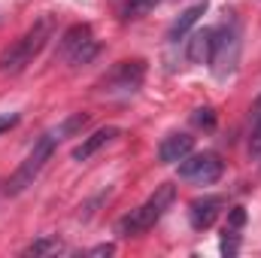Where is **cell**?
<instances>
[{
  "instance_id": "6da1fadb",
  "label": "cell",
  "mask_w": 261,
  "mask_h": 258,
  "mask_svg": "<svg viewBox=\"0 0 261 258\" xmlns=\"http://www.w3.org/2000/svg\"><path fill=\"white\" fill-rule=\"evenodd\" d=\"M52 31H55V21H52L49 15L40 18V21H34V24H31L15 43H9V46L0 52V73H6V76H18L24 67L46 49V43L52 40Z\"/></svg>"
},
{
  "instance_id": "7a4b0ae2",
  "label": "cell",
  "mask_w": 261,
  "mask_h": 258,
  "mask_svg": "<svg viewBox=\"0 0 261 258\" xmlns=\"http://www.w3.org/2000/svg\"><path fill=\"white\" fill-rule=\"evenodd\" d=\"M173 197H176V189H173V186L155 189V194H152L143 207H137L130 216H125V219L119 222V234H122V237H134V234H143V231L155 228V222L170 210Z\"/></svg>"
},
{
  "instance_id": "3957f363",
  "label": "cell",
  "mask_w": 261,
  "mask_h": 258,
  "mask_svg": "<svg viewBox=\"0 0 261 258\" xmlns=\"http://www.w3.org/2000/svg\"><path fill=\"white\" fill-rule=\"evenodd\" d=\"M55 146H58V137H55V131L52 134H43L37 143H34V149H31V155L18 164V170L6 179V194H21L28 186H34V179L40 176V170L46 167V161L52 158V152H55Z\"/></svg>"
},
{
  "instance_id": "277c9868",
  "label": "cell",
  "mask_w": 261,
  "mask_h": 258,
  "mask_svg": "<svg viewBox=\"0 0 261 258\" xmlns=\"http://www.w3.org/2000/svg\"><path fill=\"white\" fill-rule=\"evenodd\" d=\"M240 61V31L237 24H225L219 31H213V49H210V67L219 79H228Z\"/></svg>"
},
{
  "instance_id": "5b68a950",
  "label": "cell",
  "mask_w": 261,
  "mask_h": 258,
  "mask_svg": "<svg viewBox=\"0 0 261 258\" xmlns=\"http://www.w3.org/2000/svg\"><path fill=\"white\" fill-rule=\"evenodd\" d=\"M58 55L70 61V64H88L94 55H97V40H94V31L88 24H73L67 28L61 43H58Z\"/></svg>"
},
{
  "instance_id": "8992f818",
  "label": "cell",
  "mask_w": 261,
  "mask_h": 258,
  "mask_svg": "<svg viewBox=\"0 0 261 258\" xmlns=\"http://www.w3.org/2000/svg\"><path fill=\"white\" fill-rule=\"evenodd\" d=\"M222 173H225V161L216 152H197L179 161V176L197 186H213L216 179H222Z\"/></svg>"
},
{
  "instance_id": "52a82bcc",
  "label": "cell",
  "mask_w": 261,
  "mask_h": 258,
  "mask_svg": "<svg viewBox=\"0 0 261 258\" xmlns=\"http://www.w3.org/2000/svg\"><path fill=\"white\" fill-rule=\"evenodd\" d=\"M143 76H146V64L140 58L119 61V64L100 79V91H107V94H134L143 85Z\"/></svg>"
},
{
  "instance_id": "ba28073f",
  "label": "cell",
  "mask_w": 261,
  "mask_h": 258,
  "mask_svg": "<svg viewBox=\"0 0 261 258\" xmlns=\"http://www.w3.org/2000/svg\"><path fill=\"white\" fill-rule=\"evenodd\" d=\"M222 207H225L222 197H197V200H192V203H189V222H192V228H195V231L210 228V225L219 219Z\"/></svg>"
},
{
  "instance_id": "9c48e42d",
  "label": "cell",
  "mask_w": 261,
  "mask_h": 258,
  "mask_svg": "<svg viewBox=\"0 0 261 258\" xmlns=\"http://www.w3.org/2000/svg\"><path fill=\"white\" fill-rule=\"evenodd\" d=\"M195 149V137L189 134H167L158 146V161L161 164H179L186 155H192Z\"/></svg>"
},
{
  "instance_id": "30bf717a",
  "label": "cell",
  "mask_w": 261,
  "mask_h": 258,
  "mask_svg": "<svg viewBox=\"0 0 261 258\" xmlns=\"http://www.w3.org/2000/svg\"><path fill=\"white\" fill-rule=\"evenodd\" d=\"M119 137V128H113V125H107V128H100V131H94L91 137H85L76 149H73V161H88L97 149H103L110 140H116Z\"/></svg>"
},
{
  "instance_id": "8fae6325",
  "label": "cell",
  "mask_w": 261,
  "mask_h": 258,
  "mask_svg": "<svg viewBox=\"0 0 261 258\" xmlns=\"http://www.w3.org/2000/svg\"><path fill=\"white\" fill-rule=\"evenodd\" d=\"M203 12H206V3H195V6H189V9H186V12H182V15H179L173 24H170V31H167V40H170V43H179V37H186V34L195 28L197 18H200Z\"/></svg>"
},
{
  "instance_id": "7c38bea8",
  "label": "cell",
  "mask_w": 261,
  "mask_h": 258,
  "mask_svg": "<svg viewBox=\"0 0 261 258\" xmlns=\"http://www.w3.org/2000/svg\"><path fill=\"white\" fill-rule=\"evenodd\" d=\"M213 31L216 28H200L189 40V61L195 64H206L210 61V49H213Z\"/></svg>"
},
{
  "instance_id": "4fadbf2b",
  "label": "cell",
  "mask_w": 261,
  "mask_h": 258,
  "mask_svg": "<svg viewBox=\"0 0 261 258\" xmlns=\"http://www.w3.org/2000/svg\"><path fill=\"white\" fill-rule=\"evenodd\" d=\"M88 125V116H82V113H76V116H70V119H64L58 128H55V137L58 140H64V137H70V134H76V131H82Z\"/></svg>"
},
{
  "instance_id": "5bb4252c",
  "label": "cell",
  "mask_w": 261,
  "mask_h": 258,
  "mask_svg": "<svg viewBox=\"0 0 261 258\" xmlns=\"http://www.w3.org/2000/svg\"><path fill=\"white\" fill-rule=\"evenodd\" d=\"M58 249H64L58 240L43 237V240H37V243H31V246H28V255H46V252H58Z\"/></svg>"
},
{
  "instance_id": "9a60e30c",
  "label": "cell",
  "mask_w": 261,
  "mask_h": 258,
  "mask_svg": "<svg viewBox=\"0 0 261 258\" xmlns=\"http://www.w3.org/2000/svg\"><path fill=\"white\" fill-rule=\"evenodd\" d=\"M237 246H240V234H237V228H225V237H222V252L225 255H234L237 252Z\"/></svg>"
},
{
  "instance_id": "2e32d148",
  "label": "cell",
  "mask_w": 261,
  "mask_h": 258,
  "mask_svg": "<svg viewBox=\"0 0 261 258\" xmlns=\"http://www.w3.org/2000/svg\"><path fill=\"white\" fill-rule=\"evenodd\" d=\"M249 158H261V119H255V128L249 137Z\"/></svg>"
},
{
  "instance_id": "e0dca14e",
  "label": "cell",
  "mask_w": 261,
  "mask_h": 258,
  "mask_svg": "<svg viewBox=\"0 0 261 258\" xmlns=\"http://www.w3.org/2000/svg\"><path fill=\"white\" fill-rule=\"evenodd\" d=\"M152 3H155V0H134V3H128V9H125V18H140L146 9H152Z\"/></svg>"
},
{
  "instance_id": "ac0fdd59",
  "label": "cell",
  "mask_w": 261,
  "mask_h": 258,
  "mask_svg": "<svg viewBox=\"0 0 261 258\" xmlns=\"http://www.w3.org/2000/svg\"><path fill=\"white\" fill-rule=\"evenodd\" d=\"M18 122H21V116H18V113H0V134L12 131Z\"/></svg>"
},
{
  "instance_id": "d6986e66",
  "label": "cell",
  "mask_w": 261,
  "mask_h": 258,
  "mask_svg": "<svg viewBox=\"0 0 261 258\" xmlns=\"http://www.w3.org/2000/svg\"><path fill=\"white\" fill-rule=\"evenodd\" d=\"M192 122H195V125H206V128H213V110H210V107H203V110H195Z\"/></svg>"
},
{
  "instance_id": "ffe728a7",
  "label": "cell",
  "mask_w": 261,
  "mask_h": 258,
  "mask_svg": "<svg viewBox=\"0 0 261 258\" xmlns=\"http://www.w3.org/2000/svg\"><path fill=\"white\" fill-rule=\"evenodd\" d=\"M110 252H113V246H110V243H103V246H94V249H91V255H110Z\"/></svg>"
}]
</instances>
